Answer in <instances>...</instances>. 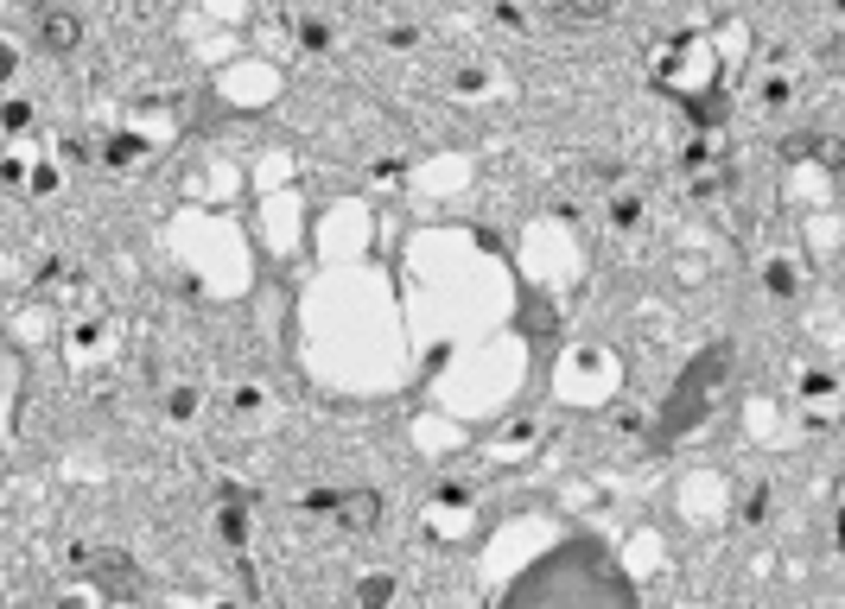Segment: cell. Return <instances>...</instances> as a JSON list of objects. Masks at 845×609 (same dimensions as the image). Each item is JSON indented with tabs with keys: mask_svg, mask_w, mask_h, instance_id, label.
<instances>
[{
	"mask_svg": "<svg viewBox=\"0 0 845 609\" xmlns=\"http://www.w3.org/2000/svg\"><path fill=\"white\" fill-rule=\"evenodd\" d=\"M38 32H45V45H51V51H70V45L83 38V19H77V13L45 6V13H38Z\"/></svg>",
	"mask_w": 845,
	"mask_h": 609,
	"instance_id": "obj_1",
	"label": "cell"
},
{
	"mask_svg": "<svg viewBox=\"0 0 845 609\" xmlns=\"http://www.w3.org/2000/svg\"><path fill=\"white\" fill-rule=\"evenodd\" d=\"M6 70H13V51H6V45H0V77H6Z\"/></svg>",
	"mask_w": 845,
	"mask_h": 609,
	"instance_id": "obj_3",
	"label": "cell"
},
{
	"mask_svg": "<svg viewBox=\"0 0 845 609\" xmlns=\"http://www.w3.org/2000/svg\"><path fill=\"white\" fill-rule=\"evenodd\" d=\"M96 578H102L109 591H121V597H134V591H141V572H134V559H115V552H109V559H96Z\"/></svg>",
	"mask_w": 845,
	"mask_h": 609,
	"instance_id": "obj_2",
	"label": "cell"
}]
</instances>
